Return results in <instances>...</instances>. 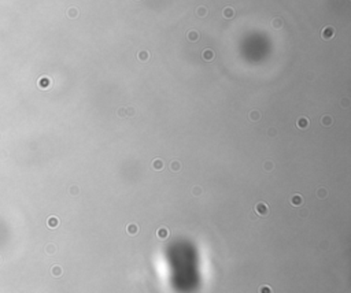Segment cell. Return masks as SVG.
Instances as JSON below:
<instances>
[{"label":"cell","mask_w":351,"mask_h":293,"mask_svg":"<svg viewBox=\"0 0 351 293\" xmlns=\"http://www.w3.org/2000/svg\"><path fill=\"white\" fill-rule=\"evenodd\" d=\"M254 212H255V215H258V216H267L269 215V212H270L269 206H267L265 201H259V203L255 204Z\"/></svg>","instance_id":"cell-1"},{"label":"cell","mask_w":351,"mask_h":293,"mask_svg":"<svg viewBox=\"0 0 351 293\" xmlns=\"http://www.w3.org/2000/svg\"><path fill=\"white\" fill-rule=\"evenodd\" d=\"M321 37H322V40H325V41L332 40L333 37H335V28L331 26V25L325 26V28L321 30Z\"/></svg>","instance_id":"cell-2"},{"label":"cell","mask_w":351,"mask_h":293,"mask_svg":"<svg viewBox=\"0 0 351 293\" xmlns=\"http://www.w3.org/2000/svg\"><path fill=\"white\" fill-rule=\"evenodd\" d=\"M214 56H215L214 51H213L211 48H208V47H206V48L202 51V58L206 62H213L214 60Z\"/></svg>","instance_id":"cell-3"},{"label":"cell","mask_w":351,"mask_h":293,"mask_svg":"<svg viewBox=\"0 0 351 293\" xmlns=\"http://www.w3.org/2000/svg\"><path fill=\"white\" fill-rule=\"evenodd\" d=\"M309 126H310V121L307 116H299V118H298V121H296V127H299V129H302V130H306V129H309Z\"/></svg>","instance_id":"cell-4"},{"label":"cell","mask_w":351,"mask_h":293,"mask_svg":"<svg viewBox=\"0 0 351 293\" xmlns=\"http://www.w3.org/2000/svg\"><path fill=\"white\" fill-rule=\"evenodd\" d=\"M169 236H170V230L166 226H161L158 230H156V237L159 240H166V239H169Z\"/></svg>","instance_id":"cell-5"},{"label":"cell","mask_w":351,"mask_h":293,"mask_svg":"<svg viewBox=\"0 0 351 293\" xmlns=\"http://www.w3.org/2000/svg\"><path fill=\"white\" fill-rule=\"evenodd\" d=\"M320 123H321L324 127H331V126L333 125V118H332V115H329V114H324V115L320 118Z\"/></svg>","instance_id":"cell-6"},{"label":"cell","mask_w":351,"mask_h":293,"mask_svg":"<svg viewBox=\"0 0 351 293\" xmlns=\"http://www.w3.org/2000/svg\"><path fill=\"white\" fill-rule=\"evenodd\" d=\"M199 39H200V33H199L198 30L191 29L187 32V40H188V41L196 42V41H199Z\"/></svg>","instance_id":"cell-7"},{"label":"cell","mask_w":351,"mask_h":293,"mask_svg":"<svg viewBox=\"0 0 351 293\" xmlns=\"http://www.w3.org/2000/svg\"><path fill=\"white\" fill-rule=\"evenodd\" d=\"M289 203H291V206H292V207H300L303 204L302 195H299V193L293 195V196L291 197V200H289Z\"/></svg>","instance_id":"cell-8"},{"label":"cell","mask_w":351,"mask_h":293,"mask_svg":"<svg viewBox=\"0 0 351 293\" xmlns=\"http://www.w3.org/2000/svg\"><path fill=\"white\" fill-rule=\"evenodd\" d=\"M151 167L155 171H162L163 167H165V163H163V160L161 158H155L152 160V163H151Z\"/></svg>","instance_id":"cell-9"},{"label":"cell","mask_w":351,"mask_h":293,"mask_svg":"<svg viewBox=\"0 0 351 293\" xmlns=\"http://www.w3.org/2000/svg\"><path fill=\"white\" fill-rule=\"evenodd\" d=\"M137 59H139L140 62H143V63H147V62L150 60V52L147 51V49H141V51L137 52Z\"/></svg>","instance_id":"cell-10"},{"label":"cell","mask_w":351,"mask_h":293,"mask_svg":"<svg viewBox=\"0 0 351 293\" xmlns=\"http://www.w3.org/2000/svg\"><path fill=\"white\" fill-rule=\"evenodd\" d=\"M222 16H224L225 19H232V18L234 16V8L233 7H231V6L225 7L224 10H222Z\"/></svg>","instance_id":"cell-11"},{"label":"cell","mask_w":351,"mask_h":293,"mask_svg":"<svg viewBox=\"0 0 351 293\" xmlns=\"http://www.w3.org/2000/svg\"><path fill=\"white\" fill-rule=\"evenodd\" d=\"M328 195H329V190L326 189V188H324V186H320L318 189L315 190V196L318 197V199H321V200L326 199V197H328Z\"/></svg>","instance_id":"cell-12"},{"label":"cell","mask_w":351,"mask_h":293,"mask_svg":"<svg viewBox=\"0 0 351 293\" xmlns=\"http://www.w3.org/2000/svg\"><path fill=\"white\" fill-rule=\"evenodd\" d=\"M261 118H262V114H261L258 110H252V111L248 113V119H250L251 122H258Z\"/></svg>","instance_id":"cell-13"},{"label":"cell","mask_w":351,"mask_h":293,"mask_svg":"<svg viewBox=\"0 0 351 293\" xmlns=\"http://www.w3.org/2000/svg\"><path fill=\"white\" fill-rule=\"evenodd\" d=\"M139 225L137 223H129V225L126 226V233L129 236H136L137 233H139Z\"/></svg>","instance_id":"cell-14"},{"label":"cell","mask_w":351,"mask_h":293,"mask_svg":"<svg viewBox=\"0 0 351 293\" xmlns=\"http://www.w3.org/2000/svg\"><path fill=\"white\" fill-rule=\"evenodd\" d=\"M195 14H196V16H199V18H205V16H207V14H208V8L206 6H199L198 8L195 10Z\"/></svg>","instance_id":"cell-15"},{"label":"cell","mask_w":351,"mask_h":293,"mask_svg":"<svg viewBox=\"0 0 351 293\" xmlns=\"http://www.w3.org/2000/svg\"><path fill=\"white\" fill-rule=\"evenodd\" d=\"M283 26H284V21H283V18H280V16H276V18L272 21V28H273V29L280 30Z\"/></svg>","instance_id":"cell-16"},{"label":"cell","mask_w":351,"mask_h":293,"mask_svg":"<svg viewBox=\"0 0 351 293\" xmlns=\"http://www.w3.org/2000/svg\"><path fill=\"white\" fill-rule=\"evenodd\" d=\"M66 15H67L70 19H75V18L80 15V11H78V8H75V7H70V8L66 11Z\"/></svg>","instance_id":"cell-17"},{"label":"cell","mask_w":351,"mask_h":293,"mask_svg":"<svg viewBox=\"0 0 351 293\" xmlns=\"http://www.w3.org/2000/svg\"><path fill=\"white\" fill-rule=\"evenodd\" d=\"M182 168V164L180 160H173L172 163H170V170L173 171V173H180Z\"/></svg>","instance_id":"cell-18"},{"label":"cell","mask_w":351,"mask_h":293,"mask_svg":"<svg viewBox=\"0 0 351 293\" xmlns=\"http://www.w3.org/2000/svg\"><path fill=\"white\" fill-rule=\"evenodd\" d=\"M47 225H48L49 229H55L59 226V219L56 216H49L48 221H47Z\"/></svg>","instance_id":"cell-19"},{"label":"cell","mask_w":351,"mask_h":293,"mask_svg":"<svg viewBox=\"0 0 351 293\" xmlns=\"http://www.w3.org/2000/svg\"><path fill=\"white\" fill-rule=\"evenodd\" d=\"M262 168L266 173H270V171H273L274 170V162H272V160H265L263 162V164H262Z\"/></svg>","instance_id":"cell-20"},{"label":"cell","mask_w":351,"mask_h":293,"mask_svg":"<svg viewBox=\"0 0 351 293\" xmlns=\"http://www.w3.org/2000/svg\"><path fill=\"white\" fill-rule=\"evenodd\" d=\"M48 85H51V80H49L48 77H41L39 80V86L43 88V89H46Z\"/></svg>","instance_id":"cell-21"},{"label":"cell","mask_w":351,"mask_h":293,"mask_svg":"<svg viewBox=\"0 0 351 293\" xmlns=\"http://www.w3.org/2000/svg\"><path fill=\"white\" fill-rule=\"evenodd\" d=\"M51 273L54 277H60V275H62V267H60V266H54Z\"/></svg>","instance_id":"cell-22"},{"label":"cell","mask_w":351,"mask_h":293,"mask_svg":"<svg viewBox=\"0 0 351 293\" xmlns=\"http://www.w3.org/2000/svg\"><path fill=\"white\" fill-rule=\"evenodd\" d=\"M258 292L259 293H273V290H272V288H270L269 285H261Z\"/></svg>","instance_id":"cell-23"},{"label":"cell","mask_w":351,"mask_h":293,"mask_svg":"<svg viewBox=\"0 0 351 293\" xmlns=\"http://www.w3.org/2000/svg\"><path fill=\"white\" fill-rule=\"evenodd\" d=\"M202 193H203V189H202V186H198V185H196V186L192 188V195H193V196H196V197L202 196Z\"/></svg>","instance_id":"cell-24"},{"label":"cell","mask_w":351,"mask_h":293,"mask_svg":"<svg viewBox=\"0 0 351 293\" xmlns=\"http://www.w3.org/2000/svg\"><path fill=\"white\" fill-rule=\"evenodd\" d=\"M340 107L341 108H348L350 107V99L348 97H343L340 100Z\"/></svg>","instance_id":"cell-25"},{"label":"cell","mask_w":351,"mask_h":293,"mask_svg":"<svg viewBox=\"0 0 351 293\" xmlns=\"http://www.w3.org/2000/svg\"><path fill=\"white\" fill-rule=\"evenodd\" d=\"M69 192H70V195H72V196H77V195L80 193V188H78L77 185H73V186H70Z\"/></svg>","instance_id":"cell-26"},{"label":"cell","mask_w":351,"mask_h":293,"mask_svg":"<svg viewBox=\"0 0 351 293\" xmlns=\"http://www.w3.org/2000/svg\"><path fill=\"white\" fill-rule=\"evenodd\" d=\"M117 115L119 116V118H125V116H126V107L118 108V110H117Z\"/></svg>","instance_id":"cell-27"},{"label":"cell","mask_w":351,"mask_h":293,"mask_svg":"<svg viewBox=\"0 0 351 293\" xmlns=\"http://www.w3.org/2000/svg\"><path fill=\"white\" fill-rule=\"evenodd\" d=\"M134 113L136 110L133 107H126V116H134Z\"/></svg>","instance_id":"cell-28"},{"label":"cell","mask_w":351,"mask_h":293,"mask_svg":"<svg viewBox=\"0 0 351 293\" xmlns=\"http://www.w3.org/2000/svg\"><path fill=\"white\" fill-rule=\"evenodd\" d=\"M299 216H300V218H307V216H309V209H307V208L300 209V211H299Z\"/></svg>","instance_id":"cell-29"},{"label":"cell","mask_w":351,"mask_h":293,"mask_svg":"<svg viewBox=\"0 0 351 293\" xmlns=\"http://www.w3.org/2000/svg\"><path fill=\"white\" fill-rule=\"evenodd\" d=\"M267 136H269V137H276V136H277V130L274 129V127H270V129L267 130Z\"/></svg>","instance_id":"cell-30"},{"label":"cell","mask_w":351,"mask_h":293,"mask_svg":"<svg viewBox=\"0 0 351 293\" xmlns=\"http://www.w3.org/2000/svg\"><path fill=\"white\" fill-rule=\"evenodd\" d=\"M55 251H56V247H54L52 244H49L48 247H47V252H48V253H54Z\"/></svg>","instance_id":"cell-31"},{"label":"cell","mask_w":351,"mask_h":293,"mask_svg":"<svg viewBox=\"0 0 351 293\" xmlns=\"http://www.w3.org/2000/svg\"><path fill=\"white\" fill-rule=\"evenodd\" d=\"M250 219H254V221H255V219H257V215H255V214H251V215H250Z\"/></svg>","instance_id":"cell-32"},{"label":"cell","mask_w":351,"mask_h":293,"mask_svg":"<svg viewBox=\"0 0 351 293\" xmlns=\"http://www.w3.org/2000/svg\"><path fill=\"white\" fill-rule=\"evenodd\" d=\"M137 1H140V0H137Z\"/></svg>","instance_id":"cell-33"}]
</instances>
